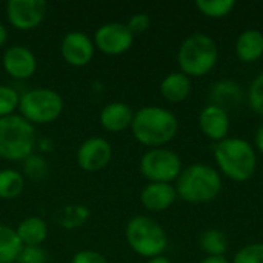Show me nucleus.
I'll list each match as a JSON object with an SVG mask.
<instances>
[{
    "label": "nucleus",
    "instance_id": "obj_1",
    "mask_svg": "<svg viewBox=\"0 0 263 263\" xmlns=\"http://www.w3.org/2000/svg\"><path fill=\"white\" fill-rule=\"evenodd\" d=\"M131 131L139 143L149 148H160L176 137L179 120L171 111L162 106H143L134 112Z\"/></svg>",
    "mask_w": 263,
    "mask_h": 263
},
{
    "label": "nucleus",
    "instance_id": "obj_2",
    "mask_svg": "<svg viewBox=\"0 0 263 263\" xmlns=\"http://www.w3.org/2000/svg\"><path fill=\"white\" fill-rule=\"evenodd\" d=\"M214 157L220 171L234 182H247L256 173V151L253 145L243 139L227 137L216 143Z\"/></svg>",
    "mask_w": 263,
    "mask_h": 263
},
{
    "label": "nucleus",
    "instance_id": "obj_3",
    "mask_svg": "<svg viewBox=\"0 0 263 263\" xmlns=\"http://www.w3.org/2000/svg\"><path fill=\"white\" fill-rule=\"evenodd\" d=\"M220 190V174L203 163H196L182 170L176 183L177 196L188 203H208L219 196Z\"/></svg>",
    "mask_w": 263,
    "mask_h": 263
},
{
    "label": "nucleus",
    "instance_id": "obj_4",
    "mask_svg": "<svg viewBox=\"0 0 263 263\" xmlns=\"http://www.w3.org/2000/svg\"><path fill=\"white\" fill-rule=\"evenodd\" d=\"M217 59L219 49L216 40L203 32H194L186 37L177 52L179 66L188 77L206 76L216 66Z\"/></svg>",
    "mask_w": 263,
    "mask_h": 263
},
{
    "label": "nucleus",
    "instance_id": "obj_5",
    "mask_svg": "<svg viewBox=\"0 0 263 263\" xmlns=\"http://www.w3.org/2000/svg\"><path fill=\"white\" fill-rule=\"evenodd\" d=\"M35 129L20 114L0 119V157L20 162L31 157L35 146Z\"/></svg>",
    "mask_w": 263,
    "mask_h": 263
},
{
    "label": "nucleus",
    "instance_id": "obj_6",
    "mask_svg": "<svg viewBox=\"0 0 263 263\" xmlns=\"http://www.w3.org/2000/svg\"><path fill=\"white\" fill-rule=\"evenodd\" d=\"M126 242L131 250L142 257L162 256L168 247V237L165 230L148 216L133 217L125 230Z\"/></svg>",
    "mask_w": 263,
    "mask_h": 263
},
{
    "label": "nucleus",
    "instance_id": "obj_7",
    "mask_svg": "<svg viewBox=\"0 0 263 263\" xmlns=\"http://www.w3.org/2000/svg\"><path fill=\"white\" fill-rule=\"evenodd\" d=\"M62 96L49 88H35L23 92L18 102V112L31 125L55 122L63 112Z\"/></svg>",
    "mask_w": 263,
    "mask_h": 263
},
{
    "label": "nucleus",
    "instance_id": "obj_8",
    "mask_svg": "<svg viewBox=\"0 0 263 263\" xmlns=\"http://www.w3.org/2000/svg\"><path fill=\"white\" fill-rule=\"evenodd\" d=\"M140 173L149 183H171L182 173V160L171 149L153 148L142 156Z\"/></svg>",
    "mask_w": 263,
    "mask_h": 263
},
{
    "label": "nucleus",
    "instance_id": "obj_9",
    "mask_svg": "<svg viewBox=\"0 0 263 263\" xmlns=\"http://www.w3.org/2000/svg\"><path fill=\"white\" fill-rule=\"evenodd\" d=\"M134 43V35L126 23L108 22L103 23L94 34V46L106 55H120Z\"/></svg>",
    "mask_w": 263,
    "mask_h": 263
},
{
    "label": "nucleus",
    "instance_id": "obj_10",
    "mask_svg": "<svg viewBox=\"0 0 263 263\" xmlns=\"http://www.w3.org/2000/svg\"><path fill=\"white\" fill-rule=\"evenodd\" d=\"M48 5L45 0H8L6 17L8 22L20 31H31L37 28L45 15Z\"/></svg>",
    "mask_w": 263,
    "mask_h": 263
},
{
    "label": "nucleus",
    "instance_id": "obj_11",
    "mask_svg": "<svg viewBox=\"0 0 263 263\" xmlns=\"http://www.w3.org/2000/svg\"><path fill=\"white\" fill-rule=\"evenodd\" d=\"M112 159V146L103 137H89L77 149V163L86 173H97Z\"/></svg>",
    "mask_w": 263,
    "mask_h": 263
},
{
    "label": "nucleus",
    "instance_id": "obj_12",
    "mask_svg": "<svg viewBox=\"0 0 263 263\" xmlns=\"http://www.w3.org/2000/svg\"><path fill=\"white\" fill-rule=\"evenodd\" d=\"M94 40L82 31L68 32L60 43V54L63 60L74 68L86 66L94 57Z\"/></svg>",
    "mask_w": 263,
    "mask_h": 263
},
{
    "label": "nucleus",
    "instance_id": "obj_13",
    "mask_svg": "<svg viewBox=\"0 0 263 263\" xmlns=\"http://www.w3.org/2000/svg\"><path fill=\"white\" fill-rule=\"evenodd\" d=\"M3 69L6 74H9L12 79L17 80H26L31 79L35 74L37 69V59L34 52L22 45H14L9 46L3 52Z\"/></svg>",
    "mask_w": 263,
    "mask_h": 263
},
{
    "label": "nucleus",
    "instance_id": "obj_14",
    "mask_svg": "<svg viewBox=\"0 0 263 263\" xmlns=\"http://www.w3.org/2000/svg\"><path fill=\"white\" fill-rule=\"evenodd\" d=\"M199 126L208 139L219 143L228 136L230 116L225 109L214 105H208L199 114Z\"/></svg>",
    "mask_w": 263,
    "mask_h": 263
},
{
    "label": "nucleus",
    "instance_id": "obj_15",
    "mask_svg": "<svg viewBox=\"0 0 263 263\" xmlns=\"http://www.w3.org/2000/svg\"><path fill=\"white\" fill-rule=\"evenodd\" d=\"M177 199L176 186L171 183H148L140 194L142 205L151 213L166 211Z\"/></svg>",
    "mask_w": 263,
    "mask_h": 263
},
{
    "label": "nucleus",
    "instance_id": "obj_16",
    "mask_svg": "<svg viewBox=\"0 0 263 263\" xmlns=\"http://www.w3.org/2000/svg\"><path fill=\"white\" fill-rule=\"evenodd\" d=\"M134 119V111L129 105L123 102H112L102 108L99 120L103 129L109 133H122L131 128Z\"/></svg>",
    "mask_w": 263,
    "mask_h": 263
},
{
    "label": "nucleus",
    "instance_id": "obj_17",
    "mask_svg": "<svg viewBox=\"0 0 263 263\" xmlns=\"http://www.w3.org/2000/svg\"><path fill=\"white\" fill-rule=\"evenodd\" d=\"M210 105L219 106L228 112L230 108H234L242 102L240 85L234 80H219L210 89Z\"/></svg>",
    "mask_w": 263,
    "mask_h": 263
},
{
    "label": "nucleus",
    "instance_id": "obj_18",
    "mask_svg": "<svg viewBox=\"0 0 263 263\" xmlns=\"http://www.w3.org/2000/svg\"><path fill=\"white\" fill-rule=\"evenodd\" d=\"M236 54L245 63H253L263 55V32L247 29L236 40Z\"/></svg>",
    "mask_w": 263,
    "mask_h": 263
},
{
    "label": "nucleus",
    "instance_id": "obj_19",
    "mask_svg": "<svg viewBox=\"0 0 263 263\" xmlns=\"http://www.w3.org/2000/svg\"><path fill=\"white\" fill-rule=\"evenodd\" d=\"M15 233L23 247H40L48 237V225L42 217L31 216L18 223Z\"/></svg>",
    "mask_w": 263,
    "mask_h": 263
},
{
    "label": "nucleus",
    "instance_id": "obj_20",
    "mask_svg": "<svg viewBox=\"0 0 263 263\" xmlns=\"http://www.w3.org/2000/svg\"><path fill=\"white\" fill-rule=\"evenodd\" d=\"M160 92L162 96L171 102V103H180L188 99L191 94V79L180 72H171L168 74L162 83H160Z\"/></svg>",
    "mask_w": 263,
    "mask_h": 263
},
{
    "label": "nucleus",
    "instance_id": "obj_21",
    "mask_svg": "<svg viewBox=\"0 0 263 263\" xmlns=\"http://www.w3.org/2000/svg\"><path fill=\"white\" fill-rule=\"evenodd\" d=\"M23 245L14 228L0 223V263H15Z\"/></svg>",
    "mask_w": 263,
    "mask_h": 263
},
{
    "label": "nucleus",
    "instance_id": "obj_22",
    "mask_svg": "<svg viewBox=\"0 0 263 263\" xmlns=\"http://www.w3.org/2000/svg\"><path fill=\"white\" fill-rule=\"evenodd\" d=\"M25 191V177L15 170H2L0 171V199L14 200L22 196Z\"/></svg>",
    "mask_w": 263,
    "mask_h": 263
},
{
    "label": "nucleus",
    "instance_id": "obj_23",
    "mask_svg": "<svg viewBox=\"0 0 263 263\" xmlns=\"http://www.w3.org/2000/svg\"><path fill=\"white\" fill-rule=\"evenodd\" d=\"M200 247H202V250L208 256L219 257V256H223L227 253L228 239H227V236L220 230L211 228V230H206V231L202 233V236H200Z\"/></svg>",
    "mask_w": 263,
    "mask_h": 263
},
{
    "label": "nucleus",
    "instance_id": "obj_24",
    "mask_svg": "<svg viewBox=\"0 0 263 263\" xmlns=\"http://www.w3.org/2000/svg\"><path fill=\"white\" fill-rule=\"evenodd\" d=\"M196 6L206 17L222 18L234 9L236 2L234 0H197Z\"/></svg>",
    "mask_w": 263,
    "mask_h": 263
},
{
    "label": "nucleus",
    "instance_id": "obj_25",
    "mask_svg": "<svg viewBox=\"0 0 263 263\" xmlns=\"http://www.w3.org/2000/svg\"><path fill=\"white\" fill-rule=\"evenodd\" d=\"M18 102L20 94L14 88L0 85V119L15 114L14 111L18 109Z\"/></svg>",
    "mask_w": 263,
    "mask_h": 263
},
{
    "label": "nucleus",
    "instance_id": "obj_26",
    "mask_svg": "<svg viewBox=\"0 0 263 263\" xmlns=\"http://www.w3.org/2000/svg\"><path fill=\"white\" fill-rule=\"evenodd\" d=\"M233 263H263V243H251L243 247L234 256Z\"/></svg>",
    "mask_w": 263,
    "mask_h": 263
},
{
    "label": "nucleus",
    "instance_id": "obj_27",
    "mask_svg": "<svg viewBox=\"0 0 263 263\" xmlns=\"http://www.w3.org/2000/svg\"><path fill=\"white\" fill-rule=\"evenodd\" d=\"M250 105L254 112L263 117V72H260L251 83L248 91Z\"/></svg>",
    "mask_w": 263,
    "mask_h": 263
},
{
    "label": "nucleus",
    "instance_id": "obj_28",
    "mask_svg": "<svg viewBox=\"0 0 263 263\" xmlns=\"http://www.w3.org/2000/svg\"><path fill=\"white\" fill-rule=\"evenodd\" d=\"M17 263H46V256L39 247H23Z\"/></svg>",
    "mask_w": 263,
    "mask_h": 263
},
{
    "label": "nucleus",
    "instance_id": "obj_29",
    "mask_svg": "<svg viewBox=\"0 0 263 263\" xmlns=\"http://www.w3.org/2000/svg\"><path fill=\"white\" fill-rule=\"evenodd\" d=\"M149 25H151V18H149L148 14H143V12H139V14L133 15L129 18V22L126 23V26L133 32V35L145 32L149 28Z\"/></svg>",
    "mask_w": 263,
    "mask_h": 263
},
{
    "label": "nucleus",
    "instance_id": "obj_30",
    "mask_svg": "<svg viewBox=\"0 0 263 263\" xmlns=\"http://www.w3.org/2000/svg\"><path fill=\"white\" fill-rule=\"evenodd\" d=\"M71 263H108L106 257L97 251H91V250H83L79 251L72 256Z\"/></svg>",
    "mask_w": 263,
    "mask_h": 263
},
{
    "label": "nucleus",
    "instance_id": "obj_31",
    "mask_svg": "<svg viewBox=\"0 0 263 263\" xmlns=\"http://www.w3.org/2000/svg\"><path fill=\"white\" fill-rule=\"evenodd\" d=\"M63 213H65V217H63L65 225L66 222H71V220H74V225H80L88 217V211L83 206H68L63 210Z\"/></svg>",
    "mask_w": 263,
    "mask_h": 263
},
{
    "label": "nucleus",
    "instance_id": "obj_32",
    "mask_svg": "<svg viewBox=\"0 0 263 263\" xmlns=\"http://www.w3.org/2000/svg\"><path fill=\"white\" fill-rule=\"evenodd\" d=\"M256 146L259 148V151L263 154V125H260V128L256 133Z\"/></svg>",
    "mask_w": 263,
    "mask_h": 263
},
{
    "label": "nucleus",
    "instance_id": "obj_33",
    "mask_svg": "<svg viewBox=\"0 0 263 263\" xmlns=\"http://www.w3.org/2000/svg\"><path fill=\"white\" fill-rule=\"evenodd\" d=\"M200 263H230V262H228V259H225V256H219V257L208 256L206 259H203Z\"/></svg>",
    "mask_w": 263,
    "mask_h": 263
},
{
    "label": "nucleus",
    "instance_id": "obj_34",
    "mask_svg": "<svg viewBox=\"0 0 263 263\" xmlns=\"http://www.w3.org/2000/svg\"><path fill=\"white\" fill-rule=\"evenodd\" d=\"M6 40H8V31H6L5 25L0 22V48L6 43Z\"/></svg>",
    "mask_w": 263,
    "mask_h": 263
},
{
    "label": "nucleus",
    "instance_id": "obj_35",
    "mask_svg": "<svg viewBox=\"0 0 263 263\" xmlns=\"http://www.w3.org/2000/svg\"><path fill=\"white\" fill-rule=\"evenodd\" d=\"M146 263H171L165 256H157V257H153V259H149Z\"/></svg>",
    "mask_w": 263,
    "mask_h": 263
}]
</instances>
